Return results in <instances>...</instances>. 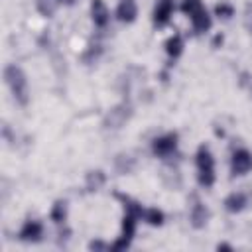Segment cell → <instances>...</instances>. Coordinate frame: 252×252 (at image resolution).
<instances>
[{"mask_svg": "<svg viewBox=\"0 0 252 252\" xmlns=\"http://www.w3.org/2000/svg\"><path fill=\"white\" fill-rule=\"evenodd\" d=\"M57 2H61V4H65V6H73L77 0H57Z\"/></svg>", "mask_w": 252, "mask_h": 252, "instance_id": "cell-19", "label": "cell"}, {"mask_svg": "<svg viewBox=\"0 0 252 252\" xmlns=\"http://www.w3.org/2000/svg\"><path fill=\"white\" fill-rule=\"evenodd\" d=\"M222 205H224V209H226L228 213L236 215V213L244 211V207L248 205V197H246L244 193H240V191H234V193L226 195V199H224Z\"/></svg>", "mask_w": 252, "mask_h": 252, "instance_id": "cell-11", "label": "cell"}, {"mask_svg": "<svg viewBox=\"0 0 252 252\" xmlns=\"http://www.w3.org/2000/svg\"><path fill=\"white\" fill-rule=\"evenodd\" d=\"M173 12H175V2L173 0H158L156 6H154V14H152L154 26H158V28L167 26Z\"/></svg>", "mask_w": 252, "mask_h": 252, "instance_id": "cell-6", "label": "cell"}, {"mask_svg": "<svg viewBox=\"0 0 252 252\" xmlns=\"http://www.w3.org/2000/svg\"><path fill=\"white\" fill-rule=\"evenodd\" d=\"M102 183H104V173H102L100 169L91 171V173L87 175V189H89V191H96Z\"/></svg>", "mask_w": 252, "mask_h": 252, "instance_id": "cell-16", "label": "cell"}, {"mask_svg": "<svg viewBox=\"0 0 252 252\" xmlns=\"http://www.w3.org/2000/svg\"><path fill=\"white\" fill-rule=\"evenodd\" d=\"M142 219H144L150 226H161L163 220H165V215H163V211L158 209V207H146Z\"/></svg>", "mask_w": 252, "mask_h": 252, "instance_id": "cell-13", "label": "cell"}, {"mask_svg": "<svg viewBox=\"0 0 252 252\" xmlns=\"http://www.w3.org/2000/svg\"><path fill=\"white\" fill-rule=\"evenodd\" d=\"M252 171V154L246 148H238L230 156V173L236 175H246Z\"/></svg>", "mask_w": 252, "mask_h": 252, "instance_id": "cell-5", "label": "cell"}, {"mask_svg": "<svg viewBox=\"0 0 252 252\" xmlns=\"http://www.w3.org/2000/svg\"><path fill=\"white\" fill-rule=\"evenodd\" d=\"M189 220H191V224H193L195 228H203V226L207 224V220H209V209H207L201 201H197V203L191 207Z\"/></svg>", "mask_w": 252, "mask_h": 252, "instance_id": "cell-12", "label": "cell"}, {"mask_svg": "<svg viewBox=\"0 0 252 252\" xmlns=\"http://www.w3.org/2000/svg\"><path fill=\"white\" fill-rule=\"evenodd\" d=\"M165 53L171 57V59H177L181 53H183V37L179 33H173L167 41H165Z\"/></svg>", "mask_w": 252, "mask_h": 252, "instance_id": "cell-14", "label": "cell"}, {"mask_svg": "<svg viewBox=\"0 0 252 252\" xmlns=\"http://www.w3.org/2000/svg\"><path fill=\"white\" fill-rule=\"evenodd\" d=\"M217 250H232V246L226 242H220V244H217Z\"/></svg>", "mask_w": 252, "mask_h": 252, "instance_id": "cell-18", "label": "cell"}, {"mask_svg": "<svg viewBox=\"0 0 252 252\" xmlns=\"http://www.w3.org/2000/svg\"><path fill=\"white\" fill-rule=\"evenodd\" d=\"M189 20H191V26H193L195 33H205L213 26V20H211V16H209V12H207V8L203 4L189 14Z\"/></svg>", "mask_w": 252, "mask_h": 252, "instance_id": "cell-8", "label": "cell"}, {"mask_svg": "<svg viewBox=\"0 0 252 252\" xmlns=\"http://www.w3.org/2000/svg\"><path fill=\"white\" fill-rule=\"evenodd\" d=\"M4 79H6V85L10 87L14 98L26 106L28 100H30V89H28V79H26V73L18 67V65H6L4 69Z\"/></svg>", "mask_w": 252, "mask_h": 252, "instance_id": "cell-3", "label": "cell"}, {"mask_svg": "<svg viewBox=\"0 0 252 252\" xmlns=\"http://www.w3.org/2000/svg\"><path fill=\"white\" fill-rule=\"evenodd\" d=\"M195 165H197V181L201 187L209 189L215 185L217 181V173H215V158L209 150L207 144H201L197 148V154H195Z\"/></svg>", "mask_w": 252, "mask_h": 252, "instance_id": "cell-2", "label": "cell"}, {"mask_svg": "<svg viewBox=\"0 0 252 252\" xmlns=\"http://www.w3.org/2000/svg\"><path fill=\"white\" fill-rule=\"evenodd\" d=\"M215 16H219L222 20H230L234 16V6L230 2H219L215 6Z\"/></svg>", "mask_w": 252, "mask_h": 252, "instance_id": "cell-17", "label": "cell"}, {"mask_svg": "<svg viewBox=\"0 0 252 252\" xmlns=\"http://www.w3.org/2000/svg\"><path fill=\"white\" fill-rule=\"evenodd\" d=\"M177 144H179L177 132H167V134H161V136L152 140V152L156 158L165 159L177 152Z\"/></svg>", "mask_w": 252, "mask_h": 252, "instance_id": "cell-4", "label": "cell"}, {"mask_svg": "<svg viewBox=\"0 0 252 252\" xmlns=\"http://www.w3.org/2000/svg\"><path fill=\"white\" fill-rule=\"evenodd\" d=\"M49 219L53 222H57V224L65 222V219H67V201H63V199L55 201L53 207H51V211H49Z\"/></svg>", "mask_w": 252, "mask_h": 252, "instance_id": "cell-15", "label": "cell"}, {"mask_svg": "<svg viewBox=\"0 0 252 252\" xmlns=\"http://www.w3.org/2000/svg\"><path fill=\"white\" fill-rule=\"evenodd\" d=\"M41 236H43V224L39 220H33V219L24 220L22 228L18 230V238L24 242H39Z\"/></svg>", "mask_w": 252, "mask_h": 252, "instance_id": "cell-7", "label": "cell"}, {"mask_svg": "<svg viewBox=\"0 0 252 252\" xmlns=\"http://www.w3.org/2000/svg\"><path fill=\"white\" fill-rule=\"evenodd\" d=\"M114 197L122 201V205H124V217H122V230H120V236L110 244V250H126V248L130 246L134 234H136V224H138V220L142 219L146 207H142L138 201H134L132 197L122 195V193H114Z\"/></svg>", "mask_w": 252, "mask_h": 252, "instance_id": "cell-1", "label": "cell"}, {"mask_svg": "<svg viewBox=\"0 0 252 252\" xmlns=\"http://www.w3.org/2000/svg\"><path fill=\"white\" fill-rule=\"evenodd\" d=\"M91 18L96 28H106L110 22V12L102 0H91Z\"/></svg>", "mask_w": 252, "mask_h": 252, "instance_id": "cell-10", "label": "cell"}, {"mask_svg": "<svg viewBox=\"0 0 252 252\" xmlns=\"http://www.w3.org/2000/svg\"><path fill=\"white\" fill-rule=\"evenodd\" d=\"M116 18L122 24H132L138 18V4H136V0H118V4H116Z\"/></svg>", "mask_w": 252, "mask_h": 252, "instance_id": "cell-9", "label": "cell"}]
</instances>
